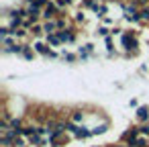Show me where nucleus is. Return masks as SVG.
Masks as SVG:
<instances>
[{"instance_id":"1","label":"nucleus","mask_w":149,"mask_h":147,"mask_svg":"<svg viewBox=\"0 0 149 147\" xmlns=\"http://www.w3.org/2000/svg\"><path fill=\"white\" fill-rule=\"evenodd\" d=\"M120 43L127 51V55H135L139 51V41H137V33H123L120 35Z\"/></svg>"},{"instance_id":"2","label":"nucleus","mask_w":149,"mask_h":147,"mask_svg":"<svg viewBox=\"0 0 149 147\" xmlns=\"http://www.w3.org/2000/svg\"><path fill=\"white\" fill-rule=\"evenodd\" d=\"M33 49H35V53H41V55H45V57H51V59L57 57V53H55L47 43H43V41H35V43H33Z\"/></svg>"},{"instance_id":"3","label":"nucleus","mask_w":149,"mask_h":147,"mask_svg":"<svg viewBox=\"0 0 149 147\" xmlns=\"http://www.w3.org/2000/svg\"><path fill=\"white\" fill-rule=\"evenodd\" d=\"M59 17V8H57V4L55 2H49L45 8H43V17L41 19H45V21H53V19H57Z\"/></svg>"},{"instance_id":"4","label":"nucleus","mask_w":149,"mask_h":147,"mask_svg":"<svg viewBox=\"0 0 149 147\" xmlns=\"http://www.w3.org/2000/svg\"><path fill=\"white\" fill-rule=\"evenodd\" d=\"M61 43H76V25L72 29H65V31H57Z\"/></svg>"},{"instance_id":"5","label":"nucleus","mask_w":149,"mask_h":147,"mask_svg":"<svg viewBox=\"0 0 149 147\" xmlns=\"http://www.w3.org/2000/svg\"><path fill=\"white\" fill-rule=\"evenodd\" d=\"M70 121L76 123V125H84V121H86V110H84V108H74L72 114H70Z\"/></svg>"},{"instance_id":"6","label":"nucleus","mask_w":149,"mask_h":147,"mask_svg":"<svg viewBox=\"0 0 149 147\" xmlns=\"http://www.w3.org/2000/svg\"><path fill=\"white\" fill-rule=\"evenodd\" d=\"M57 31H59V29H57V21H55V19L43 23V33H45V37H47V35H53V33H57Z\"/></svg>"},{"instance_id":"7","label":"nucleus","mask_w":149,"mask_h":147,"mask_svg":"<svg viewBox=\"0 0 149 147\" xmlns=\"http://www.w3.org/2000/svg\"><path fill=\"white\" fill-rule=\"evenodd\" d=\"M90 129H92V135H104V133L110 129V123L104 118L100 125H94V127H90Z\"/></svg>"},{"instance_id":"8","label":"nucleus","mask_w":149,"mask_h":147,"mask_svg":"<svg viewBox=\"0 0 149 147\" xmlns=\"http://www.w3.org/2000/svg\"><path fill=\"white\" fill-rule=\"evenodd\" d=\"M127 147H149V137H145V135H141L139 139H135V141H131V143H127Z\"/></svg>"},{"instance_id":"9","label":"nucleus","mask_w":149,"mask_h":147,"mask_svg":"<svg viewBox=\"0 0 149 147\" xmlns=\"http://www.w3.org/2000/svg\"><path fill=\"white\" fill-rule=\"evenodd\" d=\"M45 43H47L49 47H59V45H63L57 33H53V35H47V37H45Z\"/></svg>"},{"instance_id":"10","label":"nucleus","mask_w":149,"mask_h":147,"mask_svg":"<svg viewBox=\"0 0 149 147\" xmlns=\"http://www.w3.org/2000/svg\"><path fill=\"white\" fill-rule=\"evenodd\" d=\"M137 118L143 121V123L149 121V106H139V108H137Z\"/></svg>"},{"instance_id":"11","label":"nucleus","mask_w":149,"mask_h":147,"mask_svg":"<svg viewBox=\"0 0 149 147\" xmlns=\"http://www.w3.org/2000/svg\"><path fill=\"white\" fill-rule=\"evenodd\" d=\"M139 21L141 23H149V6H143L139 10Z\"/></svg>"},{"instance_id":"12","label":"nucleus","mask_w":149,"mask_h":147,"mask_svg":"<svg viewBox=\"0 0 149 147\" xmlns=\"http://www.w3.org/2000/svg\"><path fill=\"white\" fill-rule=\"evenodd\" d=\"M55 4H57V8H59V15H63V10L72 4V0H55Z\"/></svg>"},{"instance_id":"13","label":"nucleus","mask_w":149,"mask_h":147,"mask_svg":"<svg viewBox=\"0 0 149 147\" xmlns=\"http://www.w3.org/2000/svg\"><path fill=\"white\" fill-rule=\"evenodd\" d=\"M31 35H33V37H41V35H45V33H43V25L35 23L33 29H31Z\"/></svg>"},{"instance_id":"14","label":"nucleus","mask_w":149,"mask_h":147,"mask_svg":"<svg viewBox=\"0 0 149 147\" xmlns=\"http://www.w3.org/2000/svg\"><path fill=\"white\" fill-rule=\"evenodd\" d=\"M61 57H63V61H68V63H76V61L80 59L78 55H74V53H65V51L61 53Z\"/></svg>"},{"instance_id":"15","label":"nucleus","mask_w":149,"mask_h":147,"mask_svg":"<svg viewBox=\"0 0 149 147\" xmlns=\"http://www.w3.org/2000/svg\"><path fill=\"white\" fill-rule=\"evenodd\" d=\"M108 31H110V29H106V27H98V35H100V37H104V39L108 37Z\"/></svg>"},{"instance_id":"16","label":"nucleus","mask_w":149,"mask_h":147,"mask_svg":"<svg viewBox=\"0 0 149 147\" xmlns=\"http://www.w3.org/2000/svg\"><path fill=\"white\" fill-rule=\"evenodd\" d=\"M133 2H135L139 8H143V6H149V0H133Z\"/></svg>"},{"instance_id":"17","label":"nucleus","mask_w":149,"mask_h":147,"mask_svg":"<svg viewBox=\"0 0 149 147\" xmlns=\"http://www.w3.org/2000/svg\"><path fill=\"white\" fill-rule=\"evenodd\" d=\"M76 15H78V17H76V21H78V23H84V21H86L84 13H76Z\"/></svg>"}]
</instances>
